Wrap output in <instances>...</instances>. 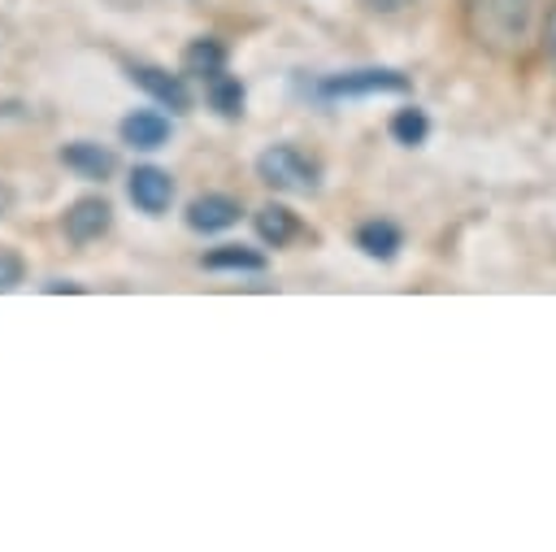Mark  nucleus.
Masks as SVG:
<instances>
[{"mask_svg":"<svg viewBox=\"0 0 556 552\" xmlns=\"http://www.w3.org/2000/svg\"><path fill=\"white\" fill-rule=\"evenodd\" d=\"M469 39L495 57L526 52L539 26V0H465Z\"/></svg>","mask_w":556,"mask_h":552,"instance_id":"nucleus-1","label":"nucleus"},{"mask_svg":"<svg viewBox=\"0 0 556 552\" xmlns=\"http://www.w3.org/2000/svg\"><path fill=\"white\" fill-rule=\"evenodd\" d=\"M256 178L274 191H287V196H313L321 187L317 161L308 152H300L295 143H269L256 156Z\"/></svg>","mask_w":556,"mask_h":552,"instance_id":"nucleus-2","label":"nucleus"},{"mask_svg":"<svg viewBox=\"0 0 556 552\" xmlns=\"http://www.w3.org/2000/svg\"><path fill=\"white\" fill-rule=\"evenodd\" d=\"M413 83H408V74H400V70H378V65H369V70H343V74H330V78H321L317 83V91L326 96V100H356V96H404Z\"/></svg>","mask_w":556,"mask_h":552,"instance_id":"nucleus-3","label":"nucleus"},{"mask_svg":"<svg viewBox=\"0 0 556 552\" xmlns=\"http://www.w3.org/2000/svg\"><path fill=\"white\" fill-rule=\"evenodd\" d=\"M126 196H130V204L139 209V213H165L169 209V200H174V178H169V170H161V165H135L130 170V178H126Z\"/></svg>","mask_w":556,"mask_h":552,"instance_id":"nucleus-4","label":"nucleus"},{"mask_svg":"<svg viewBox=\"0 0 556 552\" xmlns=\"http://www.w3.org/2000/svg\"><path fill=\"white\" fill-rule=\"evenodd\" d=\"M239 200L235 196H226V191H204V196H195L191 204H187V226L195 230V235H222V230H230L235 222H239Z\"/></svg>","mask_w":556,"mask_h":552,"instance_id":"nucleus-5","label":"nucleus"},{"mask_svg":"<svg viewBox=\"0 0 556 552\" xmlns=\"http://www.w3.org/2000/svg\"><path fill=\"white\" fill-rule=\"evenodd\" d=\"M113 226V209H109V200H100V196H83V200H74L70 209H65V239L70 243H96L104 230Z\"/></svg>","mask_w":556,"mask_h":552,"instance_id":"nucleus-6","label":"nucleus"},{"mask_svg":"<svg viewBox=\"0 0 556 552\" xmlns=\"http://www.w3.org/2000/svg\"><path fill=\"white\" fill-rule=\"evenodd\" d=\"M130 78L156 100V104H165L169 113H187V104H191V91H187V83H182V74H169V70H156V65H130Z\"/></svg>","mask_w":556,"mask_h":552,"instance_id":"nucleus-7","label":"nucleus"},{"mask_svg":"<svg viewBox=\"0 0 556 552\" xmlns=\"http://www.w3.org/2000/svg\"><path fill=\"white\" fill-rule=\"evenodd\" d=\"M122 143L139 148V152H152V148H165L169 143V117L156 113V109H135L122 117Z\"/></svg>","mask_w":556,"mask_h":552,"instance_id":"nucleus-8","label":"nucleus"},{"mask_svg":"<svg viewBox=\"0 0 556 552\" xmlns=\"http://www.w3.org/2000/svg\"><path fill=\"white\" fill-rule=\"evenodd\" d=\"M61 165H65V170H74L78 178L104 183V178L117 170V156H113L109 148L91 143V139H74V143H65V148H61Z\"/></svg>","mask_w":556,"mask_h":552,"instance_id":"nucleus-9","label":"nucleus"},{"mask_svg":"<svg viewBox=\"0 0 556 552\" xmlns=\"http://www.w3.org/2000/svg\"><path fill=\"white\" fill-rule=\"evenodd\" d=\"M352 239H356V248H361L365 256H374V261H391V256L404 248V230H400L391 217H369V222H361Z\"/></svg>","mask_w":556,"mask_h":552,"instance_id":"nucleus-10","label":"nucleus"},{"mask_svg":"<svg viewBox=\"0 0 556 552\" xmlns=\"http://www.w3.org/2000/svg\"><path fill=\"white\" fill-rule=\"evenodd\" d=\"M252 226H256L261 243H269V248H287V243L300 235V217H295L287 204H274V200L252 213Z\"/></svg>","mask_w":556,"mask_h":552,"instance_id":"nucleus-11","label":"nucleus"},{"mask_svg":"<svg viewBox=\"0 0 556 552\" xmlns=\"http://www.w3.org/2000/svg\"><path fill=\"white\" fill-rule=\"evenodd\" d=\"M204 269H222V274H261L265 269V256L256 248H243V243H222L213 252H204Z\"/></svg>","mask_w":556,"mask_h":552,"instance_id":"nucleus-12","label":"nucleus"},{"mask_svg":"<svg viewBox=\"0 0 556 552\" xmlns=\"http://www.w3.org/2000/svg\"><path fill=\"white\" fill-rule=\"evenodd\" d=\"M182 70L208 83L213 74L226 70V48H222L217 39H195V43H187V52H182Z\"/></svg>","mask_w":556,"mask_h":552,"instance_id":"nucleus-13","label":"nucleus"},{"mask_svg":"<svg viewBox=\"0 0 556 552\" xmlns=\"http://www.w3.org/2000/svg\"><path fill=\"white\" fill-rule=\"evenodd\" d=\"M387 130H391V139H395V143L417 148V143H426V135H430V117H426V109L404 104V109H395V113H391Z\"/></svg>","mask_w":556,"mask_h":552,"instance_id":"nucleus-14","label":"nucleus"},{"mask_svg":"<svg viewBox=\"0 0 556 552\" xmlns=\"http://www.w3.org/2000/svg\"><path fill=\"white\" fill-rule=\"evenodd\" d=\"M204 91H208V104L222 113V117H239L243 113V83L235 78V74H213L208 83H204Z\"/></svg>","mask_w":556,"mask_h":552,"instance_id":"nucleus-15","label":"nucleus"},{"mask_svg":"<svg viewBox=\"0 0 556 552\" xmlns=\"http://www.w3.org/2000/svg\"><path fill=\"white\" fill-rule=\"evenodd\" d=\"M26 278V261L13 248H0V291H13Z\"/></svg>","mask_w":556,"mask_h":552,"instance_id":"nucleus-16","label":"nucleus"},{"mask_svg":"<svg viewBox=\"0 0 556 552\" xmlns=\"http://www.w3.org/2000/svg\"><path fill=\"white\" fill-rule=\"evenodd\" d=\"M543 48H547V61L556 65V4L547 9V22H543Z\"/></svg>","mask_w":556,"mask_h":552,"instance_id":"nucleus-17","label":"nucleus"},{"mask_svg":"<svg viewBox=\"0 0 556 552\" xmlns=\"http://www.w3.org/2000/svg\"><path fill=\"white\" fill-rule=\"evenodd\" d=\"M365 9H374V13H400V9H408L413 0H361Z\"/></svg>","mask_w":556,"mask_h":552,"instance_id":"nucleus-18","label":"nucleus"},{"mask_svg":"<svg viewBox=\"0 0 556 552\" xmlns=\"http://www.w3.org/2000/svg\"><path fill=\"white\" fill-rule=\"evenodd\" d=\"M48 291H83V287H78V283H61V278H56V283H48Z\"/></svg>","mask_w":556,"mask_h":552,"instance_id":"nucleus-19","label":"nucleus"}]
</instances>
